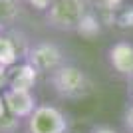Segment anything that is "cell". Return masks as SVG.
<instances>
[{"label":"cell","mask_w":133,"mask_h":133,"mask_svg":"<svg viewBox=\"0 0 133 133\" xmlns=\"http://www.w3.org/2000/svg\"><path fill=\"white\" fill-rule=\"evenodd\" d=\"M46 22L60 32H78L88 8L83 0H54V4L44 12Z\"/></svg>","instance_id":"6da1fadb"},{"label":"cell","mask_w":133,"mask_h":133,"mask_svg":"<svg viewBox=\"0 0 133 133\" xmlns=\"http://www.w3.org/2000/svg\"><path fill=\"white\" fill-rule=\"evenodd\" d=\"M54 91L64 99H79L91 91V82L76 66H62L50 76Z\"/></svg>","instance_id":"7a4b0ae2"},{"label":"cell","mask_w":133,"mask_h":133,"mask_svg":"<svg viewBox=\"0 0 133 133\" xmlns=\"http://www.w3.org/2000/svg\"><path fill=\"white\" fill-rule=\"evenodd\" d=\"M28 133H68V119L58 107L44 103L28 117Z\"/></svg>","instance_id":"3957f363"},{"label":"cell","mask_w":133,"mask_h":133,"mask_svg":"<svg viewBox=\"0 0 133 133\" xmlns=\"http://www.w3.org/2000/svg\"><path fill=\"white\" fill-rule=\"evenodd\" d=\"M64 56L62 50L52 42H38L26 50V62L38 74H54L58 68H62Z\"/></svg>","instance_id":"277c9868"},{"label":"cell","mask_w":133,"mask_h":133,"mask_svg":"<svg viewBox=\"0 0 133 133\" xmlns=\"http://www.w3.org/2000/svg\"><path fill=\"white\" fill-rule=\"evenodd\" d=\"M2 101L4 107L10 115L18 117V119H28L36 109V95L32 94V89H14L8 88L2 94Z\"/></svg>","instance_id":"5b68a950"},{"label":"cell","mask_w":133,"mask_h":133,"mask_svg":"<svg viewBox=\"0 0 133 133\" xmlns=\"http://www.w3.org/2000/svg\"><path fill=\"white\" fill-rule=\"evenodd\" d=\"M109 64L113 66L117 74H121L125 78H133V46L127 42H119V44L109 48Z\"/></svg>","instance_id":"8992f818"},{"label":"cell","mask_w":133,"mask_h":133,"mask_svg":"<svg viewBox=\"0 0 133 133\" xmlns=\"http://www.w3.org/2000/svg\"><path fill=\"white\" fill-rule=\"evenodd\" d=\"M38 78V72L34 70L30 64H20L8 74V88L14 89H32Z\"/></svg>","instance_id":"52a82bcc"},{"label":"cell","mask_w":133,"mask_h":133,"mask_svg":"<svg viewBox=\"0 0 133 133\" xmlns=\"http://www.w3.org/2000/svg\"><path fill=\"white\" fill-rule=\"evenodd\" d=\"M20 48H18L16 40L12 36H6V34H0V66L10 68L14 66L20 58Z\"/></svg>","instance_id":"ba28073f"},{"label":"cell","mask_w":133,"mask_h":133,"mask_svg":"<svg viewBox=\"0 0 133 133\" xmlns=\"http://www.w3.org/2000/svg\"><path fill=\"white\" fill-rule=\"evenodd\" d=\"M20 16V2L16 0H0V24H12Z\"/></svg>","instance_id":"9c48e42d"},{"label":"cell","mask_w":133,"mask_h":133,"mask_svg":"<svg viewBox=\"0 0 133 133\" xmlns=\"http://www.w3.org/2000/svg\"><path fill=\"white\" fill-rule=\"evenodd\" d=\"M20 127V119L14 115H10L8 111L0 115V133H14Z\"/></svg>","instance_id":"30bf717a"},{"label":"cell","mask_w":133,"mask_h":133,"mask_svg":"<svg viewBox=\"0 0 133 133\" xmlns=\"http://www.w3.org/2000/svg\"><path fill=\"white\" fill-rule=\"evenodd\" d=\"M26 2L38 12H46L52 4H54V0H26Z\"/></svg>","instance_id":"8fae6325"},{"label":"cell","mask_w":133,"mask_h":133,"mask_svg":"<svg viewBox=\"0 0 133 133\" xmlns=\"http://www.w3.org/2000/svg\"><path fill=\"white\" fill-rule=\"evenodd\" d=\"M119 26H123V28H133V8L121 12V16H119Z\"/></svg>","instance_id":"7c38bea8"},{"label":"cell","mask_w":133,"mask_h":133,"mask_svg":"<svg viewBox=\"0 0 133 133\" xmlns=\"http://www.w3.org/2000/svg\"><path fill=\"white\" fill-rule=\"evenodd\" d=\"M125 125H127V129H131V131H133V103L129 105L127 113H125Z\"/></svg>","instance_id":"4fadbf2b"},{"label":"cell","mask_w":133,"mask_h":133,"mask_svg":"<svg viewBox=\"0 0 133 133\" xmlns=\"http://www.w3.org/2000/svg\"><path fill=\"white\" fill-rule=\"evenodd\" d=\"M4 83H8V72L4 66H0V88H4Z\"/></svg>","instance_id":"5bb4252c"},{"label":"cell","mask_w":133,"mask_h":133,"mask_svg":"<svg viewBox=\"0 0 133 133\" xmlns=\"http://www.w3.org/2000/svg\"><path fill=\"white\" fill-rule=\"evenodd\" d=\"M91 133H117L115 129H111V127H95Z\"/></svg>","instance_id":"9a60e30c"},{"label":"cell","mask_w":133,"mask_h":133,"mask_svg":"<svg viewBox=\"0 0 133 133\" xmlns=\"http://www.w3.org/2000/svg\"><path fill=\"white\" fill-rule=\"evenodd\" d=\"M101 2H103V4H107V6H113V4H117L119 0H101Z\"/></svg>","instance_id":"2e32d148"},{"label":"cell","mask_w":133,"mask_h":133,"mask_svg":"<svg viewBox=\"0 0 133 133\" xmlns=\"http://www.w3.org/2000/svg\"><path fill=\"white\" fill-rule=\"evenodd\" d=\"M4 28H6V26H2V24H0V34H4Z\"/></svg>","instance_id":"e0dca14e"},{"label":"cell","mask_w":133,"mask_h":133,"mask_svg":"<svg viewBox=\"0 0 133 133\" xmlns=\"http://www.w3.org/2000/svg\"><path fill=\"white\" fill-rule=\"evenodd\" d=\"M131 94H133V78H131Z\"/></svg>","instance_id":"ac0fdd59"},{"label":"cell","mask_w":133,"mask_h":133,"mask_svg":"<svg viewBox=\"0 0 133 133\" xmlns=\"http://www.w3.org/2000/svg\"><path fill=\"white\" fill-rule=\"evenodd\" d=\"M16 2H22V0H16Z\"/></svg>","instance_id":"d6986e66"}]
</instances>
